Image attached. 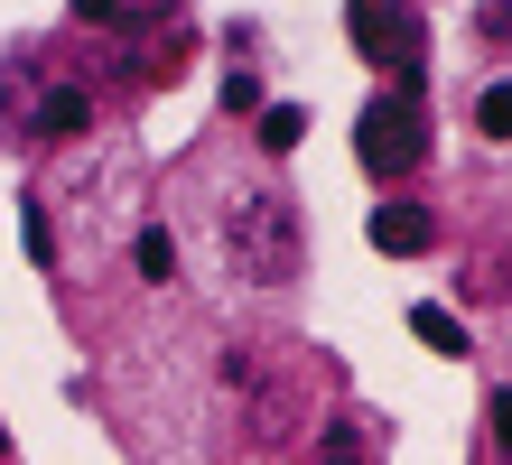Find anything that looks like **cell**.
Listing matches in <instances>:
<instances>
[{
  "label": "cell",
  "mask_w": 512,
  "mask_h": 465,
  "mask_svg": "<svg viewBox=\"0 0 512 465\" xmlns=\"http://www.w3.org/2000/svg\"><path fill=\"white\" fill-rule=\"evenodd\" d=\"M224 242H233V261H243V279H261V289H280L289 261H298V224H289V205H280V196H261V186H243V196L224 205Z\"/></svg>",
  "instance_id": "obj_1"
},
{
  "label": "cell",
  "mask_w": 512,
  "mask_h": 465,
  "mask_svg": "<svg viewBox=\"0 0 512 465\" xmlns=\"http://www.w3.org/2000/svg\"><path fill=\"white\" fill-rule=\"evenodd\" d=\"M354 159H364V177H410L419 159H429V121H419V93H373L364 121H354Z\"/></svg>",
  "instance_id": "obj_2"
},
{
  "label": "cell",
  "mask_w": 512,
  "mask_h": 465,
  "mask_svg": "<svg viewBox=\"0 0 512 465\" xmlns=\"http://www.w3.org/2000/svg\"><path fill=\"white\" fill-rule=\"evenodd\" d=\"M345 28L354 47L391 75V93H419V56H429V28H419L410 0H345Z\"/></svg>",
  "instance_id": "obj_3"
},
{
  "label": "cell",
  "mask_w": 512,
  "mask_h": 465,
  "mask_svg": "<svg viewBox=\"0 0 512 465\" xmlns=\"http://www.w3.org/2000/svg\"><path fill=\"white\" fill-rule=\"evenodd\" d=\"M373 242H382L391 261H410V252H429V242H438V214H429V205H401V196H391V205L373 214Z\"/></svg>",
  "instance_id": "obj_4"
},
{
  "label": "cell",
  "mask_w": 512,
  "mask_h": 465,
  "mask_svg": "<svg viewBox=\"0 0 512 465\" xmlns=\"http://www.w3.org/2000/svg\"><path fill=\"white\" fill-rule=\"evenodd\" d=\"M410 335H419L429 354H466V326L447 317V307H410Z\"/></svg>",
  "instance_id": "obj_5"
},
{
  "label": "cell",
  "mask_w": 512,
  "mask_h": 465,
  "mask_svg": "<svg viewBox=\"0 0 512 465\" xmlns=\"http://www.w3.org/2000/svg\"><path fill=\"white\" fill-rule=\"evenodd\" d=\"M84 131V93H47L38 103V140H75Z\"/></svg>",
  "instance_id": "obj_6"
},
{
  "label": "cell",
  "mask_w": 512,
  "mask_h": 465,
  "mask_svg": "<svg viewBox=\"0 0 512 465\" xmlns=\"http://www.w3.org/2000/svg\"><path fill=\"white\" fill-rule=\"evenodd\" d=\"M298 131H308V112H298V103H270L261 112V149H298Z\"/></svg>",
  "instance_id": "obj_7"
},
{
  "label": "cell",
  "mask_w": 512,
  "mask_h": 465,
  "mask_svg": "<svg viewBox=\"0 0 512 465\" xmlns=\"http://www.w3.org/2000/svg\"><path fill=\"white\" fill-rule=\"evenodd\" d=\"M475 131H485V140H512V84H485V103H475Z\"/></svg>",
  "instance_id": "obj_8"
},
{
  "label": "cell",
  "mask_w": 512,
  "mask_h": 465,
  "mask_svg": "<svg viewBox=\"0 0 512 465\" xmlns=\"http://www.w3.org/2000/svg\"><path fill=\"white\" fill-rule=\"evenodd\" d=\"M131 252H140V270H149V279H168V270H177V242H168L159 224H149V233L131 242Z\"/></svg>",
  "instance_id": "obj_9"
},
{
  "label": "cell",
  "mask_w": 512,
  "mask_h": 465,
  "mask_svg": "<svg viewBox=\"0 0 512 465\" xmlns=\"http://www.w3.org/2000/svg\"><path fill=\"white\" fill-rule=\"evenodd\" d=\"M317 465H364V428H326V447H317Z\"/></svg>",
  "instance_id": "obj_10"
},
{
  "label": "cell",
  "mask_w": 512,
  "mask_h": 465,
  "mask_svg": "<svg viewBox=\"0 0 512 465\" xmlns=\"http://www.w3.org/2000/svg\"><path fill=\"white\" fill-rule=\"evenodd\" d=\"M112 10H122V0H75V19H112Z\"/></svg>",
  "instance_id": "obj_11"
},
{
  "label": "cell",
  "mask_w": 512,
  "mask_h": 465,
  "mask_svg": "<svg viewBox=\"0 0 512 465\" xmlns=\"http://www.w3.org/2000/svg\"><path fill=\"white\" fill-rule=\"evenodd\" d=\"M0 447H10V428H0Z\"/></svg>",
  "instance_id": "obj_12"
}]
</instances>
